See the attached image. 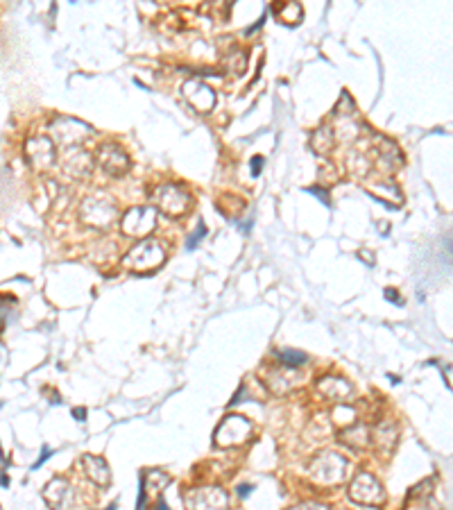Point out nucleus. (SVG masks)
Here are the masks:
<instances>
[{"mask_svg": "<svg viewBox=\"0 0 453 510\" xmlns=\"http://www.w3.org/2000/svg\"><path fill=\"white\" fill-rule=\"evenodd\" d=\"M279 358L288 368H297L299 363H306V354H302V351H279Z\"/></svg>", "mask_w": 453, "mask_h": 510, "instance_id": "1", "label": "nucleus"}, {"mask_svg": "<svg viewBox=\"0 0 453 510\" xmlns=\"http://www.w3.org/2000/svg\"><path fill=\"white\" fill-rule=\"evenodd\" d=\"M204 234H206V227H204V224L200 222V224H198V231H195L193 236L189 239V250H195V248H198V243L202 241Z\"/></svg>", "mask_w": 453, "mask_h": 510, "instance_id": "2", "label": "nucleus"}, {"mask_svg": "<svg viewBox=\"0 0 453 510\" xmlns=\"http://www.w3.org/2000/svg\"><path fill=\"white\" fill-rule=\"evenodd\" d=\"M261 163H263L261 156H254V159H252V175H254V177H259V175H261Z\"/></svg>", "mask_w": 453, "mask_h": 510, "instance_id": "3", "label": "nucleus"}, {"mask_svg": "<svg viewBox=\"0 0 453 510\" xmlns=\"http://www.w3.org/2000/svg\"><path fill=\"white\" fill-rule=\"evenodd\" d=\"M50 456H53V449L43 447V451H41V458H39L36 463H34V469H36V467H41V463H43V460H48V458H50Z\"/></svg>", "mask_w": 453, "mask_h": 510, "instance_id": "4", "label": "nucleus"}, {"mask_svg": "<svg viewBox=\"0 0 453 510\" xmlns=\"http://www.w3.org/2000/svg\"><path fill=\"white\" fill-rule=\"evenodd\" d=\"M309 193L318 195V198H322V202H324V204H329V198H327V193H324V191H320V189H309Z\"/></svg>", "mask_w": 453, "mask_h": 510, "instance_id": "5", "label": "nucleus"}, {"mask_svg": "<svg viewBox=\"0 0 453 510\" xmlns=\"http://www.w3.org/2000/svg\"><path fill=\"white\" fill-rule=\"evenodd\" d=\"M73 415H75L77 420H80V422H82V420L86 417V410H84V408H75V410H73Z\"/></svg>", "mask_w": 453, "mask_h": 510, "instance_id": "6", "label": "nucleus"}, {"mask_svg": "<svg viewBox=\"0 0 453 510\" xmlns=\"http://www.w3.org/2000/svg\"><path fill=\"white\" fill-rule=\"evenodd\" d=\"M252 488H254V485H241V488H238L241 497H248V495L252 492Z\"/></svg>", "mask_w": 453, "mask_h": 510, "instance_id": "7", "label": "nucleus"}, {"mask_svg": "<svg viewBox=\"0 0 453 510\" xmlns=\"http://www.w3.org/2000/svg\"><path fill=\"white\" fill-rule=\"evenodd\" d=\"M386 297H388V300H392L395 304H401V300H397V297H395V290H386Z\"/></svg>", "mask_w": 453, "mask_h": 510, "instance_id": "8", "label": "nucleus"}, {"mask_svg": "<svg viewBox=\"0 0 453 510\" xmlns=\"http://www.w3.org/2000/svg\"><path fill=\"white\" fill-rule=\"evenodd\" d=\"M156 510H168V506H165V502H163V499H161V502H159V508H156Z\"/></svg>", "mask_w": 453, "mask_h": 510, "instance_id": "9", "label": "nucleus"}, {"mask_svg": "<svg viewBox=\"0 0 453 510\" xmlns=\"http://www.w3.org/2000/svg\"><path fill=\"white\" fill-rule=\"evenodd\" d=\"M107 510H116V504H111L109 508H107Z\"/></svg>", "mask_w": 453, "mask_h": 510, "instance_id": "10", "label": "nucleus"}]
</instances>
